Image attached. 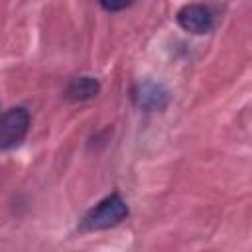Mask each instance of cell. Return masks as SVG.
<instances>
[{
	"label": "cell",
	"instance_id": "obj_1",
	"mask_svg": "<svg viewBox=\"0 0 252 252\" xmlns=\"http://www.w3.org/2000/svg\"><path fill=\"white\" fill-rule=\"evenodd\" d=\"M126 217H128L126 201L118 193H112L85 213L81 220V228L83 230H104V228L116 226Z\"/></svg>",
	"mask_w": 252,
	"mask_h": 252
},
{
	"label": "cell",
	"instance_id": "obj_3",
	"mask_svg": "<svg viewBox=\"0 0 252 252\" xmlns=\"http://www.w3.org/2000/svg\"><path fill=\"white\" fill-rule=\"evenodd\" d=\"M177 24L195 35H203L215 30L217 26V16L215 12L205 6V4H185L179 12H177Z\"/></svg>",
	"mask_w": 252,
	"mask_h": 252
},
{
	"label": "cell",
	"instance_id": "obj_6",
	"mask_svg": "<svg viewBox=\"0 0 252 252\" xmlns=\"http://www.w3.org/2000/svg\"><path fill=\"white\" fill-rule=\"evenodd\" d=\"M100 6H102L106 12H118V10H126L130 4H126V2H122V4H106V2H102Z\"/></svg>",
	"mask_w": 252,
	"mask_h": 252
},
{
	"label": "cell",
	"instance_id": "obj_4",
	"mask_svg": "<svg viewBox=\"0 0 252 252\" xmlns=\"http://www.w3.org/2000/svg\"><path fill=\"white\" fill-rule=\"evenodd\" d=\"M134 102L144 110H163L169 104V91L156 81H144L134 89Z\"/></svg>",
	"mask_w": 252,
	"mask_h": 252
},
{
	"label": "cell",
	"instance_id": "obj_2",
	"mask_svg": "<svg viewBox=\"0 0 252 252\" xmlns=\"http://www.w3.org/2000/svg\"><path fill=\"white\" fill-rule=\"evenodd\" d=\"M30 128V112L24 106H12L2 116V150H12L20 146Z\"/></svg>",
	"mask_w": 252,
	"mask_h": 252
},
{
	"label": "cell",
	"instance_id": "obj_5",
	"mask_svg": "<svg viewBox=\"0 0 252 252\" xmlns=\"http://www.w3.org/2000/svg\"><path fill=\"white\" fill-rule=\"evenodd\" d=\"M100 91V85L96 79L93 77H75L69 81L67 89H65V98L73 100V102H81V100H89L93 96H96Z\"/></svg>",
	"mask_w": 252,
	"mask_h": 252
}]
</instances>
